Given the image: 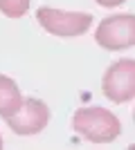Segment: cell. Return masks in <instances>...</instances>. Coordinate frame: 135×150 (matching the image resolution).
<instances>
[{
    "label": "cell",
    "mask_w": 135,
    "mask_h": 150,
    "mask_svg": "<svg viewBox=\"0 0 135 150\" xmlns=\"http://www.w3.org/2000/svg\"><path fill=\"white\" fill-rule=\"evenodd\" d=\"M101 92L110 103H131L135 99V58H119L106 67Z\"/></svg>",
    "instance_id": "cell-4"
},
{
    "label": "cell",
    "mask_w": 135,
    "mask_h": 150,
    "mask_svg": "<svg viewBox=\"0 0 135 150\" xmlns=\"http://www.w3.org/2000/svg\"><path fill=\"white\" fill-rule=\"evenodd\" d=\"M133 121H135V110H133Z\"/></svg>",
    "instance_id": "cell-10"
},
{
    "label": "cell",
    "mask_w": 135,
    "mask_h": 150,
    "mask_svg": "<svg viewBox=\"0 0 135 150\" xmlns=\"http://www.w3.org/2000/svg\"><path fill=\"white\" fill-rule=\"evenodd\" d=\"M72 130L90 144H113L122 134V121L106 108L90 105L74 112Z\"/></svg>",
    "instance_id": "cell-1"
},
{
    "label": "cell",
    "mask_w": 135,
    "mask_h": 150,
    "mask_svg": "<svg viewBox=\"0 0 135 150\" xmlns=\"http://www.w3.org/2000/svg\"><path fill=\"white\" fill-rule=\"evenodd\" d=\"M23 103H25V99H23L16 81L5 74H0V117L2 119L14 117L23 108Z\"/></svg>",
    "instance_id": "cell-6"
},
{
    "label": "cell",
    "mask_w": 135,
    "mask_h": 150,
    "mask_svg": "<svg viewBox=\"0 0 135 150\" xmlns=\"http://www.w3.org/2000/svg\"><path fill=\"white\" fill-rule=\"evenodd\" d=\"M95 43L106 52L135 47V13H113L95 29Z\"/></svg>",
    "instance_id": "cell-3"
},
{
    "label": "cell",
    "mask_w": 135,
    "mask_h": 150,
    "mask_svg": "<svg viewBox=\"0 0 135 150\" xmlns=\"http://www.w3.org/2000/svg\"><path fill=\"white\" fill-rule=\"evenodd\" d=\"M99 7H106V9H113V7H119V5H124L126 0H95Z\"/></svg>",
    "instance_id": "cell-8"
},
{
    "label": "cell",
    "mask_w": 135,
    "mask_h": 150,
    "mask_svg": "<svg viewBox=\"0 0 135 150\" xmlns=\"http://www.w3.org/2000/svg\"><path fill=\"white\" fill-rule=\"evenodd\" d=\"M2 146H5V141H2V134H0V148H2Z\"/></svg>",
    "instance_id": "cell-9"
},
{
    "label": "cell",
    "mask_w": 135,
    "mask_h": 150,
    "mask_svg": "<svg viewBox=\"0 0 135 150\" xmlns=\"http://www.w3.org/2000/svg\"><path fill=\"white\" fill-rule=\"evenodd\" d=\"M5 121L11 132L20 134V137H32V134H39L41 130L47 128V123H50V108L41 99L29 96V99H25V103H23V108L18 112Z\"/></svg>",
    "instance_id": "cell-5"
},
{
    "label": "cell",
    "mask_w": 135,
    "mask_h": 150,
    "mask_svg": "<svg viewBox=\"0 0 135 150\" xmlns=\"http://www.w3.org/2000/svg\"><path fill=\"white\" fill-rule=\"evenodd\" d=\"M36 20L47 34L61 38H72V36H84L92 27V13L86 11H63L54 7H39L36 9Z\"/></svg>",
    "instance_id": "cell-2"
},
{
    "label": "cell",
    "mask_w": 135,
    "mask_h": 150,
    "mask_svg": "<svg viewBox=\"0 0 135 150\" xmlns=\"http://www.w3.org/2000/svg\"><path fill=\"white\" fill-rule=\"evenodd\" d=\"M32 0H0V13L7 18H23L29 11Z\"/></svg>",
    "instance_id": "cell-7"
}]
</instances>
